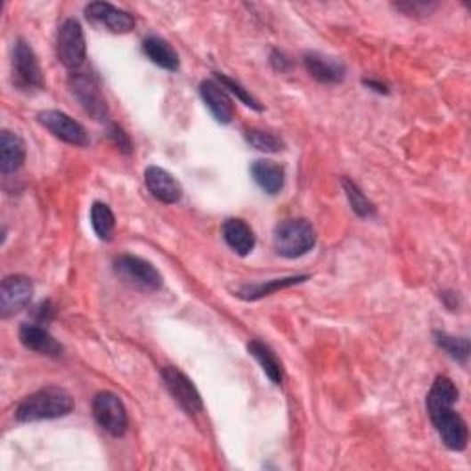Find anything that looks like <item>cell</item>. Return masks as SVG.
<instances>
[{"mask_svg":"<svg viewBox=\"0 0 471 471\" xmlns=\"http://www.w3.org/2000/svg\"><path fill=\"white\" fill-rule=\"evenodd\" d=\"M457 400L459 389L455 383L446 376H440L427 394V410L442 442L453 451H464L467 446V426L453 409Z\"/></svg>","mask_w":471,"mask_h":471,"instance_id":"1","label":"cell"},{"mask_svg":"<svg viewBox=\"0 0 471 471\" xmlns=\"http://www.w3.org/2000/svg\"><path fill=\"white\" fill-rule=\"evenodd\" d=\"M74 410V398L60 386H48L39 393H34L24 398L17 410L15 417L19 422L32 424L41 420H55L69 417Z\"/></svg>","mask_w":471,"mask_h":471,"instance_id":"2","label":"cell"},{"mask_svg":"<svg viewBox=\"0 0 471 471\" xmlns=\"http://www.w3.org/2000/svg\"><path fill=\"white\" fill-rule=\"evenodd\" d=\"M317 243V232L306 219H288L274 229V251L284 258H300Z\"/></svg>","mask_w":471,"mask_h":471,"instance_id":"3","label":"cell"},{"mask_svg":"<svg viewBox=\"0 0 471 471\" xmlns=\"http://www.w3.org/2000/svg\"><path fill=\"white\" fill-rule=\"evenodd\" d=\"M115 272L122 282L141 291H157L162 286V276L158 271L150 262L138 256H118L115 260Z\"/></svg>","mask_w":471,"mask_h":471,"instance_id":"4","label":"cell"},{"mask_svg":"<svg viewBox=\"0 0 471 471\" xmlns=\"http://www.w3.org/2000/svg\"><path fill=\"white\" fill-rule=\"evenodd\" d=\"M13 83L19 91H41L45 85L43 70L32 46L19 39L13 48Z\"/></svg>","mask_w":471,"mask_h":471,"instance_id":"5","label":"cell"},{"mask_svg":"<svg viewBox=\"0 0 471 471\" xmlns=\"http://www.w3.org/2000/svg\"><path fill=\"white\" fill-rule=\"evenodd\" d=\"M55 50H58L60 61L70 70H76L85 63V55H87L85 36H83V28L76 19H67L60 26Z\"/></svg>","mask_w":471,"mask_h":471,"instance_id":"6","label":"cell"},{"mask_svg":"<svg viewBox=\"0 0 471 471\" xmlns=\"http://www.w3.org/2000/svg\"><path fill=\"white\" fill-rule=\"evenodd\" d=\"M93 414L98 426L113 436H124L127 431V410L122 400L113 393H100L93 402Z\"/></svg>","mask_w":471,"mask_h":471,"instance_id":"7","label":"cell"},{"mask_svg":"<svg viewBox=\"0 0 471 471\" xmlns=\"http://www.w3.org/2000/svg\"><path fill=\"white\" fill-rule=\"evenodd\" d=\"M37 120L43 127H46L55 138L70 144V146H87L89 144V134L79 122L70 118L69 115L61 113V110H41L37 115Z\"/></svg>","mask_w":471,"mask_h":471,"instance_id":"8","label":"cell"},{"mask_svg":"<svg viewBox=\"0 0 471 471\" xmlns=\"http://www.w3.org/2000/svg\"><path fill=\"white\" fill-rule=\"evenodd\" d=\"M34 295V284L24 274L6 276L0 286V315L8 319L30 304Z\"/></svg>","mask_w":471,"mask_h":471,"instance_id":"9","label":"cell"},{"mask_svg":"<svg viewBox=\"0 0 471 471\" xmlns=\"http://www.w3.org/2000/svg\"><path fill=\"white\" fill-rule=\"evenodd\" d=\"M160 376H162L166 389H168V393L174 396V400L188 414H198L203 410V400L196 389V385H193L179 369L164 367Z\"/></svg>","mask_w":471,"mask_h":471,"instance_id":"10","label":"cell"},{"mask_svg":"<svg viewBox=\"0 0 471 471\" xmlns=\"http://www.w3.org/2000/svg\"><path fill=\"white\" fill-rule=\"evenodd\" d=\"M70 93L77 98V102L85 107L87 113L96 120H103L107 117V105L100 94V89L87 74H72L69 79Z\"/></svg>","mask_w":471,"mask_h":471,"instance_id":"11","label":"cell"},{"mask_svg":"<svg viewBox=\"0 0 471 471\" xmlns=\"http://www.w3.org/2000/svg\"><path fill=\"white\" fill-rule=\"evenodd\" d=\"M85 15L98 26L107 28L113 34H127L134 28V19L127 12L107 3H93L85 8Z\"/></svg>","mask_w":471,"mask_h":471,"instance_id":"12","label":"cell"},{"mask_svg":"<svg viewBox=\"0 0 471 471\" xmlns=\"http://www.w3.org/2000/svg\"><path fill=\"white\" fill-rule=\"evenodd\" d=\"M144 179L150 193L160 203L175 205L181 201L183 188L170 172L158 168V166H150L144 174Z\"/></svg>","mask_w":471,"mask_h":471,"instance_id":"13","label":"cell"},{"mask_svg":"<svg viewBox=\"0 0 471 471\" xmlns=\"http://www.w3.org/2000/svg\"><path fill=\"white\" fill-rule=\"evenodd\" d=\"M199 93L210 113L219 124H231L234 118V103L227 91L214 79H207L199 85Z\"/></svg>","mask_w":471,"mask_h":471,"instance_id":"14","label":"cell"},{"mask_svg":"<svg viewBox=\"0 0 471 471\" xmlns=\"http://www.w3.org/2000/svg\"><path fill=\"white\" fill-rule=\"evenodd\" d=\"M304 65H306L312 77L326 83V85H337L346 76V67L343 65V61L317 52L304 55Z\"/></svg>","mask_w":471,"mask_h":471,"instance_id":"15","label":"cell"},{"mask_svg":"<svg viewBox=\"0 0 471 471\" xmlns=\"http://www.w3.org/2000/svg\"><path fill=\"white\" fill-rule=\"evenodd\" d=\"M19 339L24 348L37 352L48 357H60L63 353V346L55 341L48 331L36 324H22L19 329Z\"/></svg>","mask_w":471,"mask_h":471,"instance_id":"16","label":"cell"},{"mask_svg":"<svg viewBox=\"0 0 471 471\" xmlns=\"http://www.w3.org/2000/svg\"><path fill=\"white\" fill-rule=\"evenodd\" d=\"M221 232H223L225 243L232 248L236 255L247 256L248 253H253V248L256 245V238H255L253 229L248 227L243 219H227Z\"/></svg>","mask_w":471,"mask_h":471,"instance_id":"17","label":"cell"},{"mask_svg":"<svg viewBox=\"0 0 471 471\" xmlns=\"http://www.w3.org/2000/svg\"><path fill=\"white\" fill-rule=\"evenodd\" d=\"M26 158V148L22 138L12 131L0 134V170L3 174H15Z\"/></svg>","mask_w":471,"mask_h":471,"instance_id":"18","label":"cell"},{"mask_svg":"<svg viewBox=\"0 0 471 471\" xmlns=\"http://www.w3.org/2000/svg\"><path fill=\"white\" fill-rule=\"evenodd\" d=\"M251 174L255 183L265 191L269 196H274L284 188L286 181V172L280 164H276L272 160H256L251 166Z\"/></svg>","mask_w":471,"mask_h":471,"instance_id":"19","label":"cell"},{"mask_svg":"<svg viewBox=\"0 0 471 471\" xmlns=\"http://www.w3.org/2000/svg\"><path fill=\"white\" fill-rule=\"evenodd\" d=\"M142 50L148 55V60L164 70H177L179 69V55L174 46L160 37H148L142 43Z\"/></svg>","mask_w":471,"mask_h":471,"instance_id":"20","label":"cell"},{"mask_svg":"<svg viewBox=\"0 0 471 471\" xmlns=\"http://www.w3.org/2000/svg\"><path fill=\"white\" fill-rule=\"evenodd\" d=\"M247 348H248V353H251L256 359V361L260 363V367L264 369L265 376L274 385H280L284 381L282 363L279 361V357H276V353L267 345H264L260 341H251Z\"/></svg>","mask_w":471,"mask_h":471,"instance_id":"21","label":"cell"},{"mask_svg":"<svg viewBox=\"0 0 471 471\" xmlns=\"http://www.w3.org/2000/svg\"><path fill=\"white\" fill-rule=\"evenodd\" d=\"M91 223L96 236L103 241H109L115 232V214L105 203H94L91 208Z\"/></svg>","mask_w":471,"mask_h":471,"instance_id":"22","label":"cell"},{"mask_svg":"<svg viewBox=\"0 0 471 471\" xmlns=\"http://www.w3.org/2000/svg\"><path fill=\"white\" fill-rule=\"evenodd\" d=\"M304 280H308V276H289V279L272 280V282H267V284L245 286V288L240 291V296H241V298H247V300H256V298L267 296V295H271V293H274V291L284 289V288H289V286L298 284V282H304Z\"/></svg>","mask_w":471,"mask_h":471,"instance_id":"23","label":"cell"},{"mask_svg":"<svg viewBox=\"0 0 471 471\" xmlns=\"http://www.w3.org/2000/svg\"><path fill=\"white\" fill-rule=\"evenodd\" d=\"M245 138H247V142L255 146L258 151L279 153L280 150H284L282 138H279L274 133H269V131L248 129V131H245Z\"/></svg>","mask_w":471,"mask_h":471,"instance_id":"24","label":"cell"},{"mask_svg":"<svg viewBox=\"0 0 471 471\" xmlns=\"http://www.w3.org/2000/svg\"><path fill=\"white\" fill-rule=\"evenodd\" d=\"M343 186L346 191V198L352 205V210L359 215V217H372L376 214L374 205L365 198V193L359 190V186L348 179H343Z\"/></svg>","mask_w":471,"mask_h":471,"instance_id":"25","label":"cell"},{"mask_svg":"<svg viewBox=\"0 0 471 471\" xmlns=\"http://www.w3.org/2000/svg\"><path fill=\"white\" fill-rule=\"evenodd\" d=\"M436 345L444 350L448 355H451L455 361L464 363L469 355V341L464 337H451L448 334H434Z\"/></svg>","mask_w":471,"mask_h":471,"instance_id":"26","label":"cell"},{"mask_svg":"<svg viewBox=\"0 0 471 471\" xmlns=\"http://www.w3.org/2000/svg\"><path fill=\"white\" fill-rule=\"evenodd\" d=\"M215 77H217V81L221 83V87H223V89H229L232 94H236L245 105H248V107H253V109H256V110H262V105L258 103V100H255L251 94H248L241 85H240V83H236L234 79H231L229 76H225V74H215Z\"/></svg>","mask_w":471,"mask_h":471,"instance_id":"27","label":"cell"},{"mask_svg":"<svg viewBox=\"0 0 471 471\" xmlns=\"http://www.w3.org/2000/svg\"><path fill=\"white\" fill-rule=\"evenodd\" d=\"M110 136H113L115 138V142L118 144V148L120 150H124L126 153H129L131 151V144H129V138H127V134L120 129V127H113V129H110Z\"/></svg>","mask_w":471,"mask_h":471,"instance_id":"28","label":"cell"}]
</instances>
